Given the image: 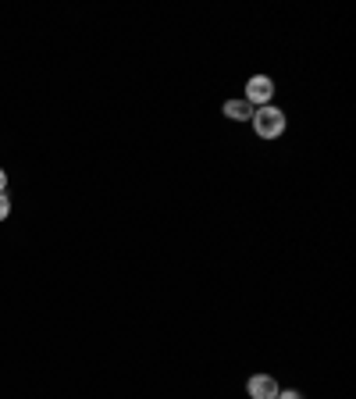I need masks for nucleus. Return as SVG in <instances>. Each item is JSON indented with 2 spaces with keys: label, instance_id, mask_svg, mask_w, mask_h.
Here are the masks:
<instances>
[{
  "label": "nucleus",
  "instance_id": "obj_4",
  "mask_svg": "<svg viewBox=\"0 0 356 399\" xmlns=\"http://www.w3.org/2000/svg\"><path fill=\"white\" fill-rule=\"evenodd\" d=\"M224 114H228L231 122H253V107L246 100H228L224 103Z\"/></svg>",
  "mask_w": 356,
  "mask_h": 399
},
{
  "label": "nucleus",
  "instance_id": "obj_2",
  "mask_svg": "<svg viewBox=\"0 0 356 399\" xmlns=\"http://www.w3.org/2000/svg\"><path fill=\"white\" fill-rule=\"evenodd\" d=\"M271 96H274V82L267 79V75H253L250 82H246V103L257 110V107H267L271 103Z\"/></svg>",
  "mask_w": 356,
  "mask_h": 399
},
{
  "label": "nucleus",
  "instance_id": "obj_1",
  "mask_svg": "<svg viewBox=\"0 0 356 399\" xmlns=\"http://www.w3.org/2000/svg\"><path fill=\"white\" fill-rule=\"evenodd\" d=\"M253 129H257V136L260 139H278L281 132H285V114L278 110V107H260V110H253Z\"/></svg>",
  "mask_w": 356,
  "mask_h": 399
},
{
  "label": "nucleus",
  "instance_id": "obj_3",
  "mask_svg": "<svg viewBox=\"0 0 356 399\" xmlns=\"http://www.w3.org/2000/svg\"><path fill=\"white\" fill-rule=\"evenodd\" d=\"M246 392H250V399H274L278 395V381L271 374H253L246 381Z\"/></svg>",
  "mask_w": 356,
  "mask_h": 399
},
{
  "label": "nucleus",
  "instance_id": "obj_5",
  "mask_svg": "<svg viewBox=\"0 0 356 399\" xmlns=\"http://www.w3.org/2000/svg\"><path fill=\"white\" fill-rule=\"evenodd\" d=\"M11 214V200H8V193H0V221H4Z\"/></svg>",
  "mask_w": 356,
  "mask_h": 399
},
{
  "label": "nucleus",
  "instance_id": "obj_6",
  "mask_svg": "<svg viewBox=\"0 0 356 399\" xmlns=\"http://www.w3.org/2000/svg\"><path fill=\"white\" fill-rule=\"evenodd\" d=\"M274 399H303L300 392H295V388H278V395Z\"/></svg>",
  "mask_w": 356,
  "mask_h": 399
},
{
  "label": "nucleus",
  "instance_id": "obj_7",
  "mask_svg": "<svg viewBox=\"0 0 356 399\" xmlns=\"http://www.w3.org/2000/svg\"><path fill=\"white\" fill-rule=\"evenodd\" d=\"M4 186H8V175H4V167H0V193H4Z\"/></svg>",
  "mask_w": 356,
  "mask_h": 399
}]
</instances>
